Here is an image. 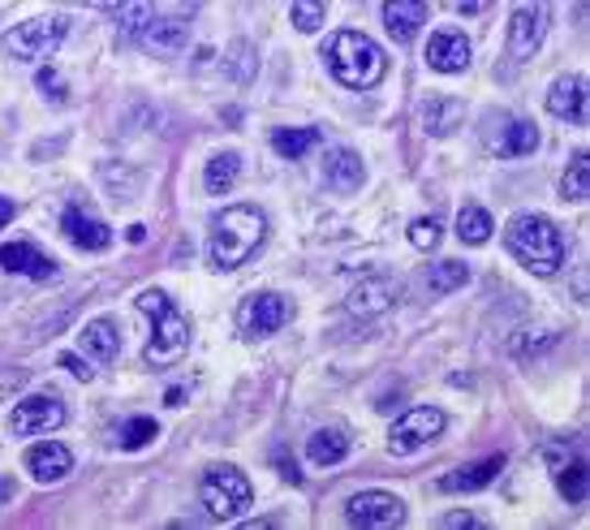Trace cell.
Wrapping results in <instances>:
<instances>
[{
	"instance_id": "cell-1",
	"label": "cell",
	"mask_w": 590,
	"mask_h": 530,
	"mask_svg": "<svg viewBox=\"0 0 590 530\" xmlns=\"http://www.w3.org/2000/svg\"><path fill=\"white\" fill-rule=\"evenodd\" d=\"M324 60H328L332 78H337L341 87H349V91H371V87H380L384 74H389L384 48H380L375 40L358 35V31H337V35L328 40V48H324Z\"/></svg>"
},
{
	"instance_id": "cell-2",
	"label": "cell",
	"mask_w": 590,
	"mask_h": 530,
	"mask_svg": "<svg viewBox=\"0 0 590 530\" xmlns=\"http://www.w3.org/2000/svg\"><path fill=\"white\" fill-rule=\"evenodd\" d=\"M504 242H509V251H513V260L526 267V272H535V276H551V272H560L565 267V238H560V229L539 212H522L509 220V233H504Z\"/></svg>"
},
{
	"instance_id": "cell-3",
	"label": "cell",
	"mask_w": 590,
	"mask_h": 530,
	"mask_svg": "<svg viewBox=\"0 0 590 530\" xmlns=\"http://www.w3.org/2000/svg\"><path fill=\"white\" fill-rule=\"evenodd\" d=\"M267 238V216L259 208H225L211 220V264L242 267Z\"/></svg>"
},
{
	"instance_id": "cell-4",
	"label": "cell",
	"mask_w": 590,
	"mask_h": 530,
	"mask_svg": "<svg viewBox=\"0 0 590 530\" xmlns=\"http://www.w3.org/2000/svg\"><path fill=\"white\" fill-rule=\"evenodd\" d=\"M139 311L151 316V323H155L148 354H143L148 367H173V363H182L186 350H190V319L182 316V311L168 302V294H160V289L139 294Z\"/></svg>"
},
{
	"instance_id": "cell-5",
	"label": "cell",
	"mask_w": 590,
	"mask_h": 530,
	"mask_svg": "<svg viewBox=\"0 0 590 530\" xmlns=\"http://www.w3.org/2000/svg\"><path fill=\"white\" fill-rule=\"evenodd\" d=\"M198 500L216 522H233L250 509L254 492H250V478L238 466H211L198 483Z\"/></svg>"
},
{
	"instance_id": "cell-6",
	"label": "cell",
	"mask_w": 590,
	"mask_h": 530,
	"mask_svg": "<svg viewBox=\"0 0 590 530\" xmlns=\"http://www.w3.org/2000/svg\"><path fill=\"white\" fill-rule=\"evenodd\" d=\"M65 31H69V22L61 13L56 18H31V22H22V26H13L4 35V48H9L13 60H44V56L61 48Z\"/></svg>"
},
{
	"instance_id": "cell-7",
	"label": "cell",
	"mask_w": 590,
	"mask_h": 530,
	"mask_svg": "<svg viewBox=\"0 0 590 530\" xmlns=\"http://www.w3.org/2000/svg\"><path fill=\"white\" fill-rule=\"evenodd\" d=\"M345 522L362 530H393L405 522V505L396 500L393 492H358L345 505Z\"/></svg>"
},
{
	"instance_id": "cell-8",
	"label": "cell",
	"mask_w": 590,
	"mask_h": 530,
	"mask_svg": "<svg viewBox=\"0 0 590 530\" xmlns=\"http://www.w3.org/2000/svg\"><path fill=\"white\" fill-rule=\"evenodd\" d=\"M440 431H444V415L436 410V406H414V410H405V415L393 423V431H389V449H393L396 457L418 453V449L431 444Z\"/></svg>"
},
{
	"instance_id": "cell-9",
	"label": "cell",
	"mask_w": 590,
	"mask_h": 530,
	"mask_svg": "<svg viewBox=\"0 0 590 530\" xmlns=\"http://www.w3.org/2000/svg\"><path fill=\"white\" fill-rule=\"evenodd\" d=\"M289 319H294V307H289V298H281V294H254L247 307H242V328H247V336H272V332H281Z\"/></svg>"
},
{
	"instance_id": "cell-10",
	"label": "cell",
	"mask_w": 590,
	"mask_h": 530,
	"mask_svg": "<svg viewBox=\"0 0 590 530\" xmlns=\"http://www.w3.org/2000/svg\"><path fill=\"white\" fill-rule=\"evenodd\" d=\"M543 26H547V13L535 4H517L513 18H509V56L513 60H531L543 44Z\"/></svg>"
},
{
	"instance_id": "cell-11",
	"label": "cell",
	"mask_w": 590,
	"mask_h": 530,
	"mask_svg": "<svg viewBox=\"0 0 590 530\" xmlns=\"http://www.w3.org/2000/svg\"><path fill=\"white\" fill-rule=\"evenodd\" d=\"M61 233L78 246V251H108L112 246V229L91 216L87 208H78V203H69L65 212H61Z\"/></svg>"
},
{
	"instance_id": "cell-12",
	"label": "cell",
	"mask_w": 590,
	"mask_h": 530,
	"mask_svg": "<svg viewBox=\"0 0 590 530\" xmlns=\"http://www.w3.org/2000/svg\"><path fill=\"white\" fill-rule=\"evenodd\" d=\"M61 423H65V406L56 397H26L9 415V427L18 435H44V431H56Z\"/></svg>"
},
{
	"instance_id": "cell-13",
	"label": "cell",
	"mask_w": 590,
	"mask_h": 530,
	"mask_svg": "<svg viewBox=\"0 0 590 530\" xmlns=\"http://www.w3.org/2000/svg\"><path fill=\"white\" fill-rule=\"evenodd\" d=\"M186 40H190V18H151L148 26L139 31V44H143V53L151 56H177L186 48Z\"/></svg>"
},
{
	"instance_id": "cell-14",
	"label": "cell",
	"mask_w": 590,
	"mask_h": 530,
	"mask_svg": "<svg viewBox=\"0 0 590 530\" xmlns=\"http://www.w3.org/2000/svg\"><path fill=\"white\" fill-rule=\"evenodd\" d=\"M396 298H401V285H396L393 276H367L362 285H353V289H349V311H353V316H362V319L384 316Z\"/></svg>"
},
{
	"instance_id": "cell-15",
	"label": "cell",
	"mask_w": 590,
	"mask_h": 530,
	"mask_svg": "<svg viewBox=\"0 0 590 530\" xmlns=\"http://www.w3.org/2000/svg\"><path fill=\"white\" fill-rule=\"evenodd\" d=\"M547 112L560 121H587V78L582 74H560L547 91Z\"/></svg>"
},
{
	"instance_id": "cell-16",
	"label": "cell",
	"mask_w": 590,
	"mask_h": 530,
	"mask_svg": "<svg viewBox=\"0 0 590 530\" xmlns=\"http://www.w3.org/2000/svg\"><path fill=\"white\" fill-rule=\"evenodd\" d=\"M0 267L18 272V276H31V280H52L56 276V260H48L35 242H4L0 246Z\"/></svg>"
},
{
	"instance_id": "cell-17",
	"label": "cell",
	"mask_w": 590,
	"mask_h": 530,
	"mask_svg": "<svg viewBox=\"0 0 590 530\" xmlns=\"http://www.w3.org/2000/svg\"><path fill=\"white\" fill-rule=\"evenodd\" d=\"M427 65L436 74H461L470 65V40L461 31H436L427 44Z\"/></svg>"
},
{
	"instance_id": "cell-18",
	"label": "cell",
	"mask_w": 590,
	"mask_h": 530,
	"mask_svg": "<svg viewBox=\"0 0 590 530\" xmlns=\"http://www.w3.org/2000/svg\"><path fill=\"white\" fill-rule=\"evenodd\" d=\"M26 471L40 478V483H61V478L74 471V453L56 440H44V444H31L26 449Z\"/></svg>"
},
{
	"instance_id": "cell-19",
	"label": "cell",
	"mask_w": 590,
	"mask_h": 530,
	"mask_svg": "<svg viewBox=\"0 0 590 530\" xmlns=\"http://www.w3.org/2000/svg\"><path fill=\"white\" fill-rule=\"evenodd\" d=\"M362 177H367V168H362V156H358V152L332 147V152L324 156V181H328V190L353 195V190L362 186Z\"/></svg>"
},
{
	"instance_id": "cell-20",
	"label": "cell",
	"mask_w": 590,
	"mask_h": 530,
	"mask_svg": "<svg viewBox=\"0 0 590 530\" xmlns=\"http://www.w3.org/2000/svg\"><path fill=\"white\" fill-rule=\"evenodd\" d=\"M384 26L396 44H409L418 35V26H427V4L423 0H393L384 4Z\"/></svg>"
},
{
	"instance_id": "cell-21",
	"label": "cell",
	"mask_w": 590,
	"mask_h": 530,
	"mask_svg": "<svg viewBox=\"0 0 590 530\" xmlns=\"http://www.w3.org/2000/svg\"><path fill=\"white\" fill-rule=\"evenodd\" d=\"M492 152L495 156H504V159L535 156V152H539V130H535L531 121H504V125H500V134H495Z\"/></svg>"
},
{
	"instance_id": "cell-22",
	"label": "cell",
	"mask_w": 590,
	"mask_h": 530,
	"mask_svg": "<svg viewBox=\"0 0 590 530\" xmlns=\"http://www.w3.org/2000/svg\"><path fill=\"white\" fill-rule=\"evenodd\" d=\"M461 117H466V108H461V100H452V96H431L427 104L418 108L423 130H427V134H436V139L452 134V130L461 125Z\"/></svg>"
},
{
	"instance_id": "cell-23",
	"label": "cell",
	"mask_w": 590,
	"mask_h": 530,
	"mask_svg": "<svg viewBox=\"0 0 590 530\" xmlns=\"http://www.w3.org/2000/svg\"><path fill=\"white\" fill-rule=\"evenodd\" d=\"M504 471V457L495 453V457H483V462H474V466H461V471H452V475L440 478V492H479V487H488L495 475Z\"/></svg>"
},
{
	"instance_id": "cell-24",
	"label": "cell",
	"mask_w": 590,
	"mask_h": 530,
	"mask_svg": "<svg viewBox=\"0 0 590 530\" xmlns=\"http://www.w3.org/2000/svg\"><path fill=\"white\" fill-rule=\"evenodd\" d=\"M78 345L99 358V363H112L117 354H121V336H117V323L112 319H91L83 332H78Z\"/></svg>"
},
{
	"instance_id": "cell-25",
	"label": "cell",
	"mask_w": 590,
	"mask_h": 530,
	"mask_svg": "<svg viewBox=\"0 0 590 530\" xmlns=\"http://www.w3.org/2000/svg\"><path fill=\"white\" fill-rule=\"evenodd\" d=\"M306 457L315 462V466H337L349 457V435H345L341 427H319L310 440H306Z\"/></svg>"
},
{
	"instance_id": "cell-26",
	"label": "cell",
	"mask_w": 590,
	"mask_h": 530,
	"mask_svg": "<svg viewBox=\"0 0 590 530\" xmlns=\"http://www.w3.org/2000/svg\"><path fill=\"white\" fill-rule=\"evenodd\" d=\"M238 177H242V156L238 152H220V156L207 164L203 186H207V195H229L238 186Z\"/></svg>"
},
{
	"instance_id": "cell-27",
	"label": "cell",
	"mask_w": 590,
	"mask_h": 530,
	"mask_svg": "<svg viewBox=\"0 0 590 530\" xmlns=\"http://www.w3.org/2000/svg\"><path fill=\"white\" fill-rule=\"evenodd\" d=\"M492 233H495V224L483 208H461V216H457V238H461L466 246H483Z\"/></svg>"
},
{
	"instance_id": "cell-28",
	"label": "cell",
	"mask_w": 590,
	"mask_h": 530,
	"mask_svg": "<svg viewBox=\"0 0 590 530\" xmlns=\"http://www.w3.org/2000/svg\"><path fill=\"white\" fill-rule=\"evenodd\" d=\"M319 143V130H276L272 134V152L281 159H302Z\"/></svg>"
},
{
	"instance_id": "cell-29",
	"label": "cell",
	"mask_w": 590,
	"mask_h": 530,
	"mask_svg": "<svg viewBox=\"0 0 590 530\" xmlns=\"http://www.w3.org/2000/svg\"><path fill=\"white\" fill-rule=\"evenodd\" d=\"M466 280H470V267L461 264V260H444V264H436L427 272V289H431V294H452V289H461Z\"/></svg>"
},
{
	"instance_id": "cell-30",
	"label": "cell",
	"mask_w": 590,
	"mask_h": 530,
	"mask_svg": "<svg viewBox=\"0 0 590 530\" xmlns=\"http://www.w3.org/2000/svg\"><path fill=\"white\" fill-rule=\"evenodd\" d=\"M155 435H160L155 419H143V415H139V419H125V423L117 427V444H121L125 453H139V449H143V444H151Z\"/></svg>"
},
{
	"instance_id": "cell-31",
	"label": "cell",
	"mask_w": 590,
	"mask_h": 530,
	"mask_svg": "<svg viewBox=\"0 0 590 530\" xmlns=\"http://www.w3.org/2000/svg\"><path fill=\"white\" fill-rule=\"evenodd\" d=\"M560 195H565V199H573V203H587V195H590V164H587V152H578V156H573L569 173H565V181H560Z\"/></svg>"
},
{
	"instance_id": "cell-32",
	"label": "cell",
	"mask_w": 590,
	"mask_h": 530,
	"mask_svg": "<svg viewBox=\"0 0 590 530\" xmlns=\"http://www.w3.org/2000/svg\"><path fill=\"white\" fill-rule=\"evenodd\" d=\"M556 487H560V496H565V500L582 505V500H587V462H573V466H565V471L556 475Z\"/></svg>"
},
{
	"instance_id": "cell-33",
	"label": "cell",
	"mask_w": 590,
	"mask_h": 530,
	"mask_svg": "<svg viewBox=\"0 0 590 530\" xmlns=\"http://www.w3.org/2000/svg\"><path fill=\"white\" fill-rule=\"evenodd\" d=\"M409 246L414 251H436L440 246V220H414L409 224Z\"/></svg>"
},
{
	"instance_id": "cell-34",
	"label": "cell",
	"mask_w": 590,
	"mask_h": 530,
	"mask_svg": "<svg viewBox=\"0 0 590 530\" xmlns=\"http://www.w3.org/2000/svg\"><path fill=\"white\" fill-rule=\"evenodd\" d=\"M324 18H328V9L324 4H294V26L297 31H319L324 26Z\"/></svg>"
},
{
	"instance_id": "cell-35",
	"label": "cell",
	"mask_w": 590,
	"mask_h": 530,
	"mask_svg": "<svg viewBox=\"0 0 590 530\" xmlns=\"http://www.w3.org/2000/svg\"><path fill=\"white\" fill-rule=\"evenodd\" d=\"M151 18H155L151 4H125V9H117V22H125L121 31H143Z\"/></svg>"
},
{
	"instance_id": "cell-36",
	"label": "cell",
	"mask_w": 590,
	"mask_h": 530,
	"mask_svg": "<svg viewBox=\"0 0 590 530\" xmlns=\"http://www.w3.org/2000/svg\"><path fill=\"white\" fill-rule=\"evenodd\" d=\"M40 91H44L48 100H56V104L69 100V87H65V78H61L56 69H40Z\"/></svg>"
},
{
	"instance_id": "cell-37",
	"label": "cell",
	"mask_w": 590,
	"mask_h": 530,
	"mask_svg": "<svg viewBox=\"0 0 590 530\" xmlns=\"http://www.w3.org/2000/svg\"><path fill=\"white\" fill-rule=\"evenodd\" d=\"M61 367H65V372H74L78 375V379H91V363H87V358H78V354H61Z\"/></svg>"
},
{
	"instance_id": "cell-38",
	"label": "cell",
	"mask_w": 590,
	"mask_h": 530,
	"mask_svg": "<svg viewBox=\"0 0 590 530\" xmlns=\"http://www.w3.org/2000/svg\"><path fill=\"white\" fill-rule=\"evenodd\" d=\"M444 530H457V527H488L483 518H474V514H448V518H440Z\"/></svg>"
},
{
	"instance_id": "cell-39",
	"label": "cell",
	"mask_w": 590,
	"mask_h": 530,
	"mask_svg": "<svg viewBox=\"0 0 590 530\" xmlns=\"http://www.w3.org/2000/svg\"><path fill=\"white\" fill-rule=\"evenodd\" d=\"M276 466H281V478H289V483H302V475H297V466L285 457V449H276Z\"/></svg>"
},
{
	"instance_id": "cell-40",
	"label": "cell",
	"mask_w": 590,
	"mask_h": 530,
	"mask_svg": "<svg viewBox=\"0 0 590 530\" xmlns=\"http://www.w3.org/2000/svg\"><path fill=\"white\" fill-rule=\"evenodd\" d=\"M452 9H457V13H466V18H474V13H483L488 4H483V0H457Z\"/></svg>"
},
{
	"instance_id": "cell-41",
	"label": "cell",
	"mask_w": 590,
	"mask_h": 530,
	"mask_svg": "<svg viewBox=\"0 0 590 530\" xmlns=\"http://www.w3.org/2000/svg\"><path fill=\"white\" fill-rule=\"evenodd\" d=\"M13 216H18V203H13V199H4V195H0V229H4V224H9V220H13Z\"/></svg>"
},
{
	"instance_id": "cell-42",
	"label": "cell",
	"mask_w": 590,
	"mask_h": 530,
	"mask_svg": "<svg viewBox=\"0 0 590 530\" xmlns=\"http://www.w3.org/2000/svg\"><path fill=\"white\" fill-rule=\"evenodd\" d=\"M125 238H130L134 246H143V242H148V229H143V224H130V233H125Z\"/></svg>"
}]
</instances>
